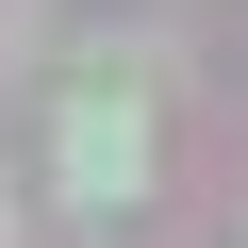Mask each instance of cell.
I'll return each mask as SVG.
<instances>
[{
	"label": "cell",
	"instance_id": "1",
	"mask_svg": "<svg viewBox=\"0 0 248 248\" xmlns=\"http://www.w3.org/2000/svg\"><path fill=\"white\" fill-rule=\"evenodd\" d=\"M66 182H83V215H133V116H116V99L66 116Z\"/></svg>",
	"mask_w": 248,
	"mask_h": 248
}]
</instances>
